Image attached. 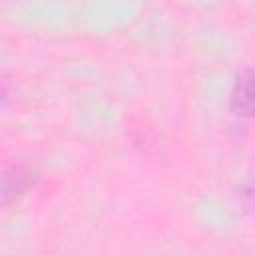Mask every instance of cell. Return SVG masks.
<instances>
[{
    "label": "cell",
    "mask_w": 255,
    "mask_h": 255,
    "mask_svg": "<svg viewBox=\"0 0 255 255\" xmlns=\"http://www.w3.org/2000/svg\"><path fill=\"white\" fill-rule=\"evenodd\" d=\"M229 108L239 118L255 116V72L253 70H243L237 74L229 94Z\"/></svg>",
    "instance_id": "obj_1"
},
{
    "label": "cell",
    "mask_w": 255,
    "mask_h": 255,
    "mask_svg": "<svg viewBox=\"0 0 255 255\" xmlns=\"http://www.w3.org/2000/svg\"><path fill=\"white\" fill-rule=\"evenodd\" d=\"M38 175L32 167L26 165H12L8 169H4L2 175V203L8 205L10 199L26 193L30 187H34Z\"/></svg>",
    "instance_id": "obj_2"
},
{
    "label": "cell",
    "mask_w": 255,
    "mask_h": 255,
    "mask_svg": "<svg viewBox=\"0 0 255 255\" xmlns=\"http://www.w3.org/2000/svg\"><path fill=\"white\" fill-rule=\"evenodd\" d=\"M243 195H245V203L255 209V179L245 187V193Z\"/></svg>",
    "instance_id": "obj_3"
}]
</instances>
